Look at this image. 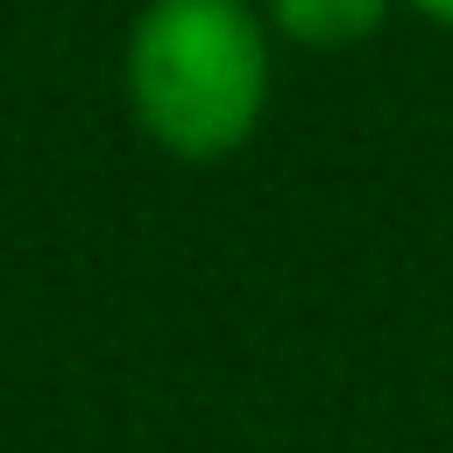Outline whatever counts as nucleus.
<instances>
[{"instance_id":"1","label":"nucleus","mask_w":453,"mask_h":453,"mask_svg":"<svg viewBox=\"0 0 453 453\" xmlns=\"http://www.w3.org/2000/svg\"><path fill=\"white\" fill-rule=\"evenodd\" d=\"M276 85L262 0H149L127 28L120 92L134 127L177 163H219L255 142Z\"/></svg>"},{"instance_id":"2","label":"nucleus","mask_w":453,"mask_h":453,"mask_svg":"<svg viewBox=\"0 0 453 453\" xmlns=\"http://www.w3.org/2000/svg\"><path fill=\"white\" fill-rule=\"evenodd\" d=\"M403 0H262V21H269L276 42L333 57V50H354V42L382 35V21Z\"/></svg>"},{"instance_id":"3","label":"nucleus","mask_w":453,"mask_h":453,"mask_svg":"<svg viewBox=\"0 0 453 453\" xmlns=\"http://www.w3.org/2000/svg\"><path fill=\"white\" fill-rule=\"evenodd\" d=\"M411 14H425L432 28H453V0H403Z\"/></svg>"}]
</instances>
